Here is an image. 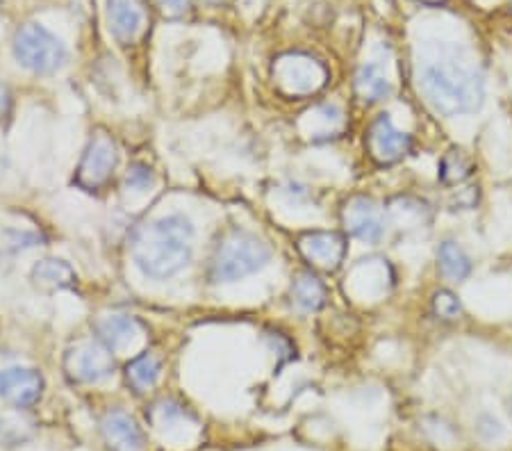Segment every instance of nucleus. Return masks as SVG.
I'll use <instances>...</instances> for the list:
<instances>
[{
  "label": "nucleus",
  "mask_w": 512,
  "mask_h": 451,
  "mask_svg": "<svg viewBox=\"0 0 512 451\" xmlns=\"http://www.w3.org/2000/svg\"><path fill=\"white\" fill-rule=\"evenodd\" d=\"M130 256L155 281L180 274L194 256L192 221L183 215H169L137 226L130 237Z\"/></svg>",
  "instance_id": "obj_1"
},
{
  "label": "nucleus",
  "mask_w": 512,
  "mask_h": 451,
  "mask_svg": "<svg viewBox=\"0 0 512 451\" xmlns=\"http://www.w3.org/2000/svg\"><path fill=\"white\" fill-rule=\"evenodd\" d=\"M419 85L433 108L447 117L476 112L483 103L481 76L456 62L428 64Z\"/></svg>",
  "instance_id": "obj_2"
},
{
  "label": "nucleus",
  "mask_w": 512,
  "mask_h": 451,
  "mask_svg": "<svg viewBox=\"0 0 512 451\" xmlns=\"http://www.w3.org/2000/svg\"><path fill=\"white\" fill-rule=\"evenodd\" d=\"M271 246L258 235L246 231H230L219 237L210 256V283H235L269 265Z\"/></svg>",
  "instance_id": "obj_3"
},
{
  "label": "nucleus",
  "mask_w": 512,
  "mask_h": 451,
  "mask_svg": "<svg viewBox=\"0 0 512 451\" xmlns=\"http://www.w3.org/2000/svg\"><path fill=\"white\" fill-rule=\"evenodd\" d=\"M14 55L21 67L46 76L55 73L66 62V48L51 30L39 23H26L14 35Z\"/></svg>",
  "instance_id": "obj_4"
},
{
  "label": "nucleus",
  "mask_w": 512,
  "mask_h": 451,
  "mask_svg": "<svg viewBox=\"0 0 512 451\" xmlns=\"http://www.w3.org/2000/svg\"><path fill=\"white\" fill-rule=\"evenodd\" d=\"M324 64L305 53H287L274 64V80L287 96H310L326 85Z\"/></svg>",
  "instance_id": "obj_5"
},
{
  "label": "nucleus",
  "mask_w": 512,
  "mask_h": 451,
  "mask_svg": "<svg viewBox=\"0 0 512 451\" xmlns=\"http://www.w3.org/2000/svg\"><path fill=\"white\" fill-rule=\"evenodd\" d=\"M114 367V354L98 338L76 342L64 356V372L76 383H101L110 379Z\"/></svg>",
  "instance_id": "obj_6"
},
{
  "label": "nucleus",
  "mask_w": 512,
  "mask_h": 451,
  "mask_svg": "<svg viewBox=\"0 0 512 451\" xmlns=\"http://www.w3.org/2000/svg\"><path fill=\"white\" fill-rule=\"evenodd\" d=\"M119 162V151L107 133H96L89 139L85 155L76 169V183L87 192H96L112 178Z\"/></svg>",
  "instance_id": "obj_7"
},
{
  "label": "nucleus",
  "mask_w": 512,
  "mask_h": 451,
  "mask_svg": "<svg viewBox=\"0 0 512 451\" xmlns=\"http://www.w3.org/2000/svg\"><path fill=\"white\" fill-rule=\"evenodd\" d=\"M367 149L371 158L387 167V164H396L406 158L412 149V137L394 126L390 114H381L371 123L367 133Z\"/></svg>",
  "instance_id": "obj_8"
},
{
  "label": "nucleus",
  "mask_w": 512,
  "mask_h": 451,
  "mask_svg": "<svg viewBox=\"0 0 512 451\" xmlns=\"http://www.w3.org/2000/svg\"><path fill=\"white\" fill-rule=\"evenodd\" d=\"M299 251L319 272H337L346 258V237L337 231H312L299 237Z\"/></svg>",
  "instance_id": "obj_9"
},
{
  "label": "nucleus",
  "mask_w": 512,
  "mask_h": 451,
  "mask_svg": "<svg viewBox=\"0 0 512 451\" xmlns=\"http://www.w3.org/2000/svg\"><path fill=\"white\" fill-rule=\"evenodd\" d=\"M44 395V376L32 367L0 369V397L16 408H30Z\"/></svg>",
  "instance_id": "obj_10"
},
{
  "label": "nucleus",
  "mask_w": 512,
  "mask_h": 451,
  "mask_svg": "<svg viewBox=\"0 0 512 451\" xmlns=\"http://www.w3.org/2000/svg\"><path fill=\"white\" fill-rule=\"evenodd\" d=\"M342 221L353 237L362 242H378L385 233L383 212L378 208L376 201L367 199V196H353L346 201L342 210Z\"/></svg>",
  "instance_id": "obj_11"
},
{
  "label": "nucleus",
  "mask_w": 512,
  "mask_h": 451,
  "mask_svg": "<svg viewBox=\"0 0 512 451\" xmlns=\"http://www.w3.org/2000/svg\"><path fill=\"white\" fill-rule=\"evenodd\" d=\"M101 436L112 451H146L142 426L121 408H110L101 417Z\"/></svg>",
  "instance_id": "obj_12"
},
{
  "label": "nucleus",
  "mask_w": 512,
  "mask_h": 451,
  "mask_svg": "<svg viewBox=\"0 0 512 451\" xmlns=\"http://www.w3.org/2000/svg\"><path fill=\"white\" fill-rule=\"evenodd\" d=\"M94 333L112 354L137 349L144 342V326L128 315H103L94 322Z\"/></svg>",
  "instance_id": "obj_13"
},
{
  "label": "nucleus",
  "mask_w": 512,
  "mask_h": 451,
  "mask_svg": "<svg viewBox=\"0 0 512 451\" xmlns=\"http://www.w3.org/2000/svg\"><path fill=\"white\" fill-rule=\"evenodd\" d=\"M107 19L114 37L123 44L135 41L144 26V10L137 0H110L107 3Z\"/></svg>",
  "instance_id": "obj_14"
},
{
  "label": "nucleus",
  "mask_w": 512,
  "mask_h": 451,
  "mask_svg": "<svg viewBox=\"0 0 512 451\" xmlns=\"http://www.w3.org/2000/svg\"><path fill=\"white\" fill-rule=\"evenodd\" d=\"M76 278L78 276L73 272L69 262L57 258H44L32 267V283H35V287L41 292L66 290V287L76 283Z\"/></svg>",
  "instance_id": "obj_15"
},
{
  "label": "nucleus",
  "mask_w": 512,
  "mask_h": 451,
  "mask_svg": "<svg viewBox=\"0 0 512 451\" xmlns=\"http://www.w3.org/2000/svg\"><path fill=\"white\" fill-rule=\"evenodd\" d=\"M289 299H292V306L301 310V313H315V310L324 308L326 303V285L312 272H303L294 278Z\"/></svg>",
  "instance_id": "obj_16"
},
{
  "label": "nucleus",
  "mask_w": 512,
  "mask_h": 451,
  "mask_svg": "<svg viewBox=\"0 0 512 451\" xmlns=\"http://www.w3.org/2000/svg\"><path fill=\"white\" fill-rule=\"evenodd\" d=\"M162 374V360L158 356L148 354H139L130 360L126 365V383L130 385V390H135L137 395H146L148 390L155 388V383L160 381Z\"/></svg>",
  "instance_id": "obj_17"
},
{
  "label": "nucleus",
  "mask_w": 512,
  "mask_h": 451,
  "mask_svg": "<svg viewBox=\"0 0 512 451\" xmlns=\"http://www.w3.org/2000/svg\"><path fill=\"white\" fill-rule=\"evenodd\" d=\"M392 87L378 64H365L355 73V94L362 103H378L390 96Z\"/></svg>",
  "instance_id": "obj_18"
},
{
  "label": "nucleus",
  "mask_w": 512,
  "mask_h": 451,
  "mask_svg": "<svg viewBox=\"0 0 512 451\" xmlns=\"http://www.w3.org/2000/svg\"><path fill=\"white\" fill-rule=\"evenodd\" d=\"M437 265H440L442 276L449 278V281H465L472 274V260L456 242L440 244V249H437Z\"/></svg>",
  "instance_id": "obj_19"
},
{
  "label": "nucleus",
  "mask_w": 512,
  "mask_h": 451,
  "mask_svg": "<svg viewBox=\"0 0 512 451\" xmlns=\"http://www.w3.org/2000/svg\"><path fill=\"white\" fill-rule=\"evenodd\" d=\"M472 171H474V167H472V162H469L467 155L458 149H453L444 155L440 178H442V183H447V185H458V183H462V180H467L469 176H472Z\"/></svg>",
  "instance_id": "obj_20"
},
{
  "label": "nucleus",
  "mask_w": 512,
  "mask_h": 451,
  "mask_svg": "<svg viewBox=\"0 0 512 451\" xmlns=\"http://www.w3.org/2000/svg\"><path fill=\"white\" fill-rule=\"evenodd\" d=\"M433 313L437 319H442V322H456L462 315V306L456 294L449 290H440L433 294Z\"/></svg>",
  "instance_id": "obj_21"
},
{
  "label": "nucleus",
  "mask_w": 512,
  "mask_h": 451,
  "mask_svg": "<svg viewBox=\"0 0 512 451\" xmlns=\"http://www.w3.org/2000/svg\"><path fill=\"white\" fill-rule=\"evenodd\" d=\"M151 180H153V174L146 164H132L128 169L126 185L132 187V190H144V187L151 185Z\"/></svg>",
  "instance_id": "obj_22"
},
{
  "label": "nucleus",
  "mask_w": 512,
  "mask_h": 451,
  "mask_svg": "<svg viewBox=\"0 0 512 451\" xmlns=\"http://www.w3.org/2000/svg\"><path fill=\"white\" fill-rule=\"evenodd\" d=\"M158 3H160L164 14L180 16L189 10V3H192V0H158Z\"/></svg>",
  "instance_id": "obj_23"
},
{
  "label": "nucleus",
  "mask_w": 512,
  "mask_h": 451,
  "mask_svg": "<svg viewBox=\"0 0 512 451\" xmlns=\"http://www.w3.org/2000/svg\"><path fill=\"white\" fill-rule=\"evenodd\" d=\"M10 108H12L10 89H7L3 82H0V123H3L7 114H10Z\"/></svg>",
  "instance_id": "obj_24"
},
{
  "label": "nucleus",
  "mask_w": 512,
  "mask_h": 451,
  "mask_svg": "<svg viewBox=\"0 0 512 451\" xmlns=\"http://www.w3.org/2000/svg\"><path fill=\"white\" fill-rule=\"evenodd\" d=\"M417 3H424V5H444L447 0H417Z\"/></svg>",
  "instance_id": "obj_25"
}]
</instances>
